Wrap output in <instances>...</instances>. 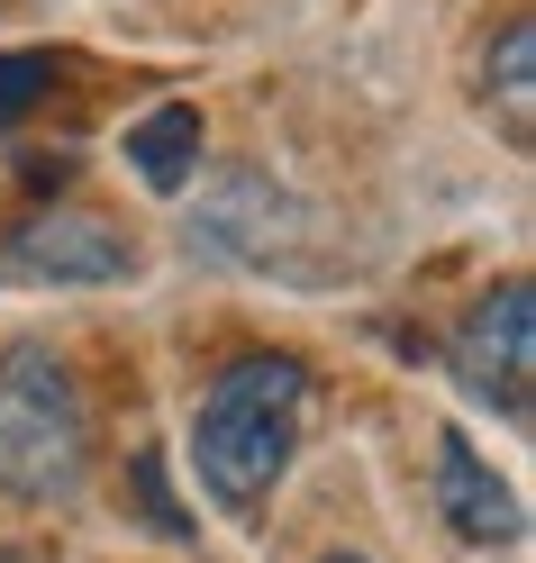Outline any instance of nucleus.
Instances as JSON below:
<instances>
[{
	"label": "nucleus",
	"mask_w": 536,
	"mask_h": 563,
	"mask_svg": "<svg viewBox=\"0 0 536 563\" xmlns=\"http://www.w3.org/2000/svg\"><path fill=\"white\" fill-rule=\"evenodd\" d=\"M318 563H373V554H318Z\"/></svg>",
	"instance_id": "9d476101"
},
{
	"label": "nucleus",
	"mask_w": 536,
	"mask_h": 563,
	"mask_svg": "<svg viewBox=\"0 0 536 563\" xmlns=\"http://www.w3.org/2000/svg\"><path fill=\"white\" fill-rule=\"evenodd\" d=\"M200 146H209V128H200L192 100H155V110L128 128V173L146 191H183L200 173Z\"/></svg>",
	"instance_id": "423d86ee"
},
{
	"label": "nucleus",
	"mask_w": 536,
	"mask_h": 563,
	"mask_svg": "<svg viewBox=\"0 0 536 563\" xmlns=\"http://www.w3.org/2000/svg\"><path fill=\"white\" fill-rule=\"evenodd\" d=\"M136 490H146V518L164 527V537H192V518L164 500V464H155V454H136Z\"/></svg>",
	"instance_id": "1a4fd4ad"
},
{
	"label": "nucleus",
	"mask_w": 536,
	"mask_h": 563,
	"mask_svg": "<svg viewBox=\"0 0 536 563\" xmlns=\"http://www.w3.org/2000/svg\"><path fill=\"white\" fill-rule=\"evenodd\" d=\"M10 273L55 282V291H74V282H128L136 245L110 219H91V209H28L10 228Z\"/></svg>",
	"instance_id": "20e7f679"
},
{
	"label": "nucleus",
	"mask_w": 536,
	"mask_h": 563,
	"mask_svg": "<svg viewBox=\"0 0 536 563\" xmlns=\"http://www.w3.org/2000/svg\"><path fill=\"white\" fill-rule=\"evenodd\" d=\"M91 482V400L55 345L0 355V490L28 509H64Z\"/></svg>",
	"instance_id": "f03ea898"
},
{
	"label": "nucleus",
	"mask_w": 536,
	"mask_h": 563,
	"mask_svg": "<svg viewBox=\"0 0 536 563\" xmlns=\"http://www.w3.org/2000/svg\"><path fill=\"white\" fill-rule=\"evenodd\" d=\"M482 91L500 100V119H510V136L527 146L536 136V19H510L482 55Z\"/></svg>",
	"instance_id": "0eeeda50"
},
{
	"label": "nucleus",
	"mask_w": 536,
	"mask_h": 563,
	"mask_svg": "<svg viewBox=\"0 0 536 563\" xmlns=\"http://www.w3.org/2000/svg\"><path fill=\"white\" fill-rule=\"evenodd\" d=\"M455 382H463V400H482L491 418H527V400H536V291L527 282H500V291H482L463 309Z\"/></svg>",
	"instance_id": "7ed1b4c3"
},
{
	"label": "nucleus",
	"mask_w": 536,
	"mask_h": 563,
	"mask_svg": "<svg viewBox=\"0 0 536 563\" xmlns=\"http://www.w3.org/2000/svg\"><path fill=\"white\" fill-rule=\"evenodd\" d=\"M300 418H309V373L300 355H237L192 409V473L219 509L255 518L273 500V482L300 454Z\"/></svg>",
	"instance_id": "f257e3e1"
},
{
	"label": "nucleus",
	"mask_w": 536,
	"mask_h": 563,
	"mask_svg": "<svg viewBox=\"0 0 536 563\" xmlns=\"http://www.w3.org/2000/svg\"><path fill=\"white\" fill-rule=\"evenodd\" d=\"M437 509H446V527H455L463 545H510L518 527H527L518 490L473 454V437H463V428H437Z\"/></svg>",
	"instance_id": "39448f33"
},
{
	"label": "nucleus",
	"mask_w": 536,
	"mask_h": 563,
	"mask_svg": "<svg viewBox=\"0 0 536 563\" xmlns=\"http://www.w3.org/2000/svg\"><path fill=\"white\" fill-rule=\"evenodd\" d=\"M55 82H64V64L46 46H0V136L37 119L46 100H55Z\"/></svg>",
	"instance_id": "6e6552de"
}]
</instances>
